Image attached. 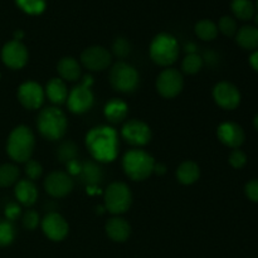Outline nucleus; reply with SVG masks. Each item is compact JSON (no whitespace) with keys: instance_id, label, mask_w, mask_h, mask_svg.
Segmentation results:
<instances>
[{"instance_id":"5701e85b","label":"nucleus","mask_w":258,"mask_h":258,"mask_svg":"<svg viewBox=\"0 0 258 258\" xmlns=\"http://www.w3.org/2000/svg\"><path fill=\"white\" fill-rule=\"evenodd\" d=\"M105 117L111 123H121L126 120L128 113V106L125 101L120 98H112L105 106Z\"/></svg>"},{"instance_id":"20e7f679","label":"nucleus","mask_w":258,"mask_h":258,"mask_svg":"<svg viewBox=\"0 0 258 258\" xmlns=\"http://www.w3.org/2000/svg\"><path fill=\"white\" fill-rule=\"evenodd\" d=\"M155 160L146 151L140 149L128 150L122 158V168L126 175L135 181L148 179L154 173Z\"/></svg>"},{"instance_id":"72a5a7b5","label":"nucleus","mask_w":258,"mask_h":258,"mask_svg":"<svg viewBox=\"0 0 258 258\" xmlns=\"http://www.w3.org/2000/svg\"><path fill=\"white\" fill-rule=\"evenodd\" d=\"M112 52L113 54L118 58L127 57L131 52L130 42H128L127 39H125V38H117V39L113 42Z\"/></svg>"},{"instance_id":"2f4dec72","label":"nucleus","mask_w":258,"mask_h":258,"mask_svg":"<svg viewBox=\"0 0 258 258\" xmlns=\"http://www.w3.org/2000/svg\"><path fill=\"white\" fill-rule=\"evenodd\" d=\"M15 238V228L8 219L0 221V247H7L13 243Z\"/></svg>"},{"instance_id":"a878e982","label":"nucleus","mask_w":258,"mask_h":258,"mask_svg":"<svg viewBox=\"0 0 258 258\" xmlns=\"http://www.w3.org/2000/svg\"><path fill=\"white\" fill-rule=\"evenodd\" d=\"M231 9L239 20H251L256 14V8L251 0H232Z\"/></svg>"},{"instance_id":"aec40b11","label":"nucleus","mask_w":258,"mask_h":258,"mask_svg":"<svg viewBox=\"0 0 258 258\" xmlns=\"http://www.w3.org/2000/svg\"><path fill=\"white\" fill-rule=\"evenodd\" d=\"M38 196V189L35 184L33 183L29 179H23L19 180L15 185V198L18 199L20 204L25 207H30L37 202Z\"/></svg>"},{"instance_id":"6ab92c4d","label":"nucleus","mask_w":258,"mask_h":258,"mask_svg":"<svg viewBox=\"0 0 258 258\" xmlns=\"http://www.w3.org/2000/svg\"><path fill=\"white\" fill-rule=\"evenodd\" d=\"M81 181L87 186H97L103 179L102 168L96 161L86 160L81 163L80 174Z\"/></svg>"},{"instance_id":"f3484780","label":"nucleus","mask_w":258,"mask_h":258,"mask_svg":"<svg viewBox=\"0 0 258 258\" xmlns=\"http://www.w3.org/2000/svg\"><path fill=\"white\" fill-rule=\"evenodd\" d=\"M217 135L222 144L232 149H239V146L246 140L243 128L236 122L221 123L217 130Z\"/></svg>"},{"instance_id":"79ce46f5","label":"nucleus","mask_w":258,"mask_h":258,"mask_svg":"<svg viewBox=\"0 0 258 258\" xmlns=\"http://www.w3.org/2000/svg\"><path fill=\"white\" fill-rule=\"evenodd\" d=\"M154 173L156 174H164L165 173V166L161 165V164H155V168H154Z\"/></svg>"},{"instance_id":"a19ab883","label":"nucleus","mask_w":258,"mask_h":258,"mask_svg":"<svg viewBox=\"0 0 258 258\" xmlns=\"http://www.w3.org/2000/svg\"><path fill=\"white\" fill-rule=\"evenodd\" d=\"M249 64H251V67L253 68L256 72H258V49L254 50L251 54V57H249Z\"/></svg>"},{"instance_id":"37998d69","label":"nucleus","mask_w":258,"mask_h":258,"mask_svg":"<svg viewBox=\"0 0 258 258\" xmlns=\"http://www.w3.org/2000/svg\"><path fill=\"white\" fill-rule=\"evenodd\" d=\"M253 125L254 127H256V130L258 131V115H256V117L253 118Z\"/></svg>"},{"instance_id":"4468645a","label":"nucleus","mask_w":258,"mask_h":258,"mask_svg":"<svg viewBox=\"0 0 258 258\" xmlns=\"http://www.w3.org/2000/svg\"><path fill=\"white\" fill-rule=\"evenodd\" d=\"M2 59L7 67L12 70H20L24 67L29 59L27 47L20 40H10L3 47Z\"/></svg>"},{"instance_id":"c9c22d12","label":"nucleus","mask_w":258,"mask_h":258,"mask_svg":"<svg viewBox=\"0 0 258 258\" xmlns=\"http://www.w3.org/2000/svg\"><path fill=\"white\" fill-rule=\"evenodd\" d=\"M23 226L24 228L33 231V229L37 228L40 223V217L38 214V212L35 211H27L23 214Z\"/></svg>"},{"instance_id":"58836bf2","label":"nucleus","mask_w":258,"mask_h":258,"mask_svg":"<svg viewBox=\"0 0 258 258\" xmlns=\"http://www.w3.org/2000/svg\"><path fill=\"white\" fill-rule=\"evenodd\" d=\"M20 211H22V209H20V207L18 206V204L10 203L8 204L7 208H5V217H7L8 221L12 222L20 216V213H22Z\"/></svg>"},{"instance_id":"f704fd0d","label":"nucleus","mask_w":258,"mask_h":258,"mask_svg":"<svg viewBox=\"0 0 258 258\" xmlns=\"http://www.w3.org/2000/svg\"><path fill=\"white\" fill-rule=\"evenodd\" d=\"M25 174H27L28 179L32 181L39 179L43 174V168L40 163H38L37 160H32V159L28 160L25 163Z\"/></svg>"},{"instance_id":"b1692460","label":"nucleus","mask_w":258,"mask_h":258,"mask_svg":"<svg viewBox=\"0 0 258 258\" xmlns=\"http://www.w3.org/2000/svg\"><path fill=\"white\" fill-rule=\"evenodd\" d=\"M237 44L246 50L258 49V28L254 25H244L237 30Z\"/></svg>"},{"instance_id":"f257e3e1","label":"nucleus","mask_w":258,"mask_h":258,"mask_svg":"<svg viewBox=\"0 0 258 258\" xmlns=\"http://www.w3.org/2000/svg\"><path fill=\"white\" fill-rule=\"evenodd\" d=\"M86 146L96 161L111 163L117 158L120 149L117 131L107 125L96 126L86 135Z\"/></svg>"},{"instance_id":"9d476101","label":"nucleus","mask_w":258,"mask_h":258,"mask_svg":"<svg viewBox=\"0 0 258 258\" xmlns=\"http://www.w3.org/2000/svg\"><path fill=\"white\" fill-rule=\"evenodd\" d=\"M121 136L133 146H145L151 140V128L141 120H130L123 123Z\"/></svg>"},{"instance_id":"f8f14e48","label":"nucleus","mask_w":258,"mask_h":258,"mask_svg":"<svg viewBox=\"0 0 258 258\" xmlns=\"http://www.w3.org/2000/svg\"><path fill=\"white\" fill-rule=\"evenodd\" d=\"M111 53L101 45L86 48L81 54V63L91 72H100L111 64Z\"/></svg>"},{"instance_id":"2eb2a0df","label":"nucleus","mask_w":258,"mask_h":258,"mask_svg":"<svg viewBox=\"0 0 258 258\" xmlns=\"http://www.w3.org/2000/svg\"><path fill=\"white\" fill-rule=\"evenodd\" d=\"M213 98L223 110H234L241 103V92L231 82H219L213 88Z\"/></svg>"},{"instance_id":"1a4fd4ad","label":"nucleus","mask_w":258,"mask_h":258,"mask_svg":"<svg viewBox=\"0 0 258 258\" xmlns=\"http://www.w3.org/2000/svg\"><path fill=\"white\" fill-rule=\"evenodd\" d=\"M184 78L175 68H166L156 78V90L163 97L174 98L183 91Z\"/></svg>"},{"instance_id":"39448f33","label":"nucleus","mask_w":258,"mask_h":258,"mask_svg":"<svg viewBox=\"0 0 258 258\" xmlns=\"http://www.w3.org/2000/svg\"><path fill=\"white\" fill-rule=\"evenodd\" d=\"M150 57L161 67L174 64L179 57V43L176 38L169 33L156 35L150 44Z\"/></svg>"},{"instance_id":"dca6fc26","label":"nucleus","mask_w":258,"mask_h":258,"mask_svg":"<svg viewBox=\"0 0 258 258\" xmlns=\"http://www.w3.org/2000/svg\"><path fill=\"white\" fill-rule=\"evenodd\" d=\"M40 224H42L43 233L50 241H63L70 232V226H68L67 221L59 213H55V212L48 213L40 221Z\"/></svg>"},{"instance_id":"a211bd4d","label":"nucleus","mask_w":258,"mask_h":258,"mask_svg":"<svg viewBox=\"0 0 258 258\" xmlns=\"http://www.w3.org/2000/svg\"><path fill=\"white\" fill-rule=\"evenodd\" d=\"M105 229L106 234L113 242H120V243L127 241L131 234V226L126 219L121 218L120 216H115L113 218L108 219Z\"/></svg>"},{"instance_id":"f03ea898","label":"nucleus","mask_w":258,"mask_h":258,"mask_svg":"<svg viewBox=\"0 0 258 258\" xmlns=\"http://www.w3.org/2000/svg\"><path fill=\"white\" fill-rule=\"evenodd\" d=\"M35 138L33 131L27 126H18L8 138L7 151L10 158L17 163H27L34 151Z\"/></svg>"},{"instance_id":"7c9ffc66","label":"nucleus","mask_w":258,"mask_h":258,"mask_svg":"<svg viewBox=\"0 0 258 258\" xmlns=\"http://www.w3.org/2000/svg\"><path fill=\"white\" fill-rule=\"evenodd\" d=\"M15 2L23 12L30 15L42 14L47 7V0H15Z\"/></svg>"},{"instance_id":"423d86ee","label":"nucleus","mask_w":258,"mask_h":258,"mask_svg":"<svg viewBox=\"0 0 258 258\" xmlns=\"http://www.w3.org/2000/svg\"><path fill=\"white\" fill-rule=\"evenodd\" d=\"M105 207L113 216H120L130 209L133 194L130 188L122 181H113L105 190Z\"/></svg>"},{"instance_id":"412c9836","label":"nucleus","mask_w":258,"mask_h":258,"mask_svg":"<svg viewBox=\"0 0 258 258\" xmlns=\"http://www.w3.org/2000/svg\"><path fill=\"white\" fill-rule=\"evenodd\" d=\"M45 97L54 105L59 106L67 102L68 98V88L66 86V82L60 78H52L47 83L44 88Z\"/></svg>"},{"instance_id":"9b49d317","label":"nucleus","mask_w":258,"mask_h":258,"mask_svg":"<svg viewBox=\"0 0 258 258\" xmlns=\"http://www.w3.org/2000/svg\"><path fill=\"white\" fill-rule=\"evenodd\" d=\"M72 176L62 170H54L44 180V189L53 198H63L73 190Z\"/></svg>"},{"instance_id":"bb28decb","label":"nucleus","mask_w":258,"mask_h":258,"mask_svg":"<svg viewBox=\"0 0 258 258\" xmlns=\"http://www.w3.org/2000/svg\"><path fill=\"white\" fill-rule=\"evenodd\" d=\"M196 34L202 40L209 42V40H213L217 38V35H218V27L212 20L203 19L196 24Z\"/></svg>"},{"instance_id":"0eeeda50","label":"nucleus","mask_w":258,"mask_h":258,"mask_svg":"<svg viewBox=\"0 0 258 258\" xmlns=\"http://www.w3.org/2000/svg\"><path fill=\"white\" fill-rule=\"evenodd\" d=\"M92 83V77L85 76L82 82L71 90L67 98V106L71 112L81 115L92 108L93 103H95V96L91 90Z\"/></svg>"},{"instance_id":"cd10ccee","label":"nucleus","mask_w":258,"mask_h":258,"mask_svg":"<svg viewBox=\"0 0 258 258\" xmlns=\"http://www.w3.org/2000/svg\"><path fill=\"white\" fill-rule=\"evenodd\" d=\"M20 171L13 164H3L0 165V186L7 188V186L13 185L18 183Z\"/></svg>"},{"instance_id":"a18cd8bd","label":"nucleus","mask_w":258,"mask_h":258,"mask_svg":"<svg viewBox=\"0 0 258 258\" xmlns=\"http://www.w3.org/2000/svg\"><path fill=\"white\" fill-rule=\"evenodd\" d=\"M257 9H258V0H257Z\"/></svg>"},{"instance_id":"c85d7f7f","label":"nucleus","mask_w":258,"mask_h":258,"mask_svg":"<svg viewBox=\"0 0 258 258\" xmlns=\"http://www.w3.org/2000/svg\"><path fill=\"white\" fill-rule=\"evenodd\" d=\"M204 59L198 53H188L181 62V70L186 75H197L203 68Z\"/></svg>"},{"instance_id":"c03bdc74","label":"nucleus","mask_w":258,"mask_h":258,"mask_svg":"<svg viewBox=\"0 0 258 258\" xmlns=\"http://www.w3.org/2000/svg\"><path fill=\"white\" fill-rule=\"evenodd\" d=\"M254 23H256V27L258 28V13H257V14H254Z\"/></svg>"},{"instance_id":"4be33fe9","label":"nucleus","mask_w":258,"mask_h":258,"mask_svg":"<svg viewBox=\"0 0 258 258\" xmlns=\"http://www.w3.org/2000/svg\"><path fill=\"white\" fill-rule=\"evenodd\" d=\"M58 75L60 80L68 81V82H76L81 78V64L76 58L63 57L57 64Z\"/></svg>"},{"instance_id":"393cba45","label":"nucleus","mask_w":258,"mask_h":258,"mask_svg":"<svg viewBox=\"0 0 258 258\" xmlns=\"http://www.w3.org/2000/svg\"><path fill=\"white\" fill-rule=\"evenodd\" d=\"M199 176H201V168L198 164L191 160L184 161L176 169V179L184 185H191L198 180Z\"/></svg>"},{"instance_id":"e433bc0d","label":"nucleus","mask_w":258,"mask_h":258,"mask_svg":"<svg viewBox=\"0 0 258 258\" xmlns=\"http://www.w3.org/2000/svg\"><path fill=\"white\" fill-rule=\"evenodd\" d=\"M228 160L234 169H242L247 164V155L239 149H233V151L229 154Z\"/></svg>"},{"instance_id":"ddd939ff","label":"nucleus","mask_w":258,"mask_h":258,"mask_svg":"<svg viewBox=\"0 0 258 258\" xmlns=\"http://www.w3.org/2000/svg\"><path fill=\"white\" fill-rule=\"evenodd\" d=\"M18 100L27 110H38L44 103V88L33 81L24 82L18 88Z\"/></svg>"},{"instance_id":"ea45409f","label":"nucleus","mask_w":258,"mask_h":258,"mask_svg":"<svg viewBox=\"0 0 258 258\" xmlns=\"http://www.w3.org/2000/svg\"><path fill=\"white\" fill-rule=\"evenodd\" d=\"M67 173L70 174L71 176L72 175H78L81 170V163L76 159V160H72L71 163L67 164Z\"/></svg>"},{"instance_id":"473e14b6","label":"nucleus","mask_w":258,"mask_h":258,"mask_svg":"<svg viewBox=\"0 0 258 258\" xmlns=\"http://www.w3.org/2000/svg\"><path fill=\"white\" fill-rule=\"evenodd\" d=\"M218 30H221L222 34H224L226 37H233L237 34V22L234 20V18L229 17V15H224L219 19L218 23Z\"/></svg>"},{"instance_id":"4c0bfd02","label":"nucleus","mask_w":258,"mask_h":258,"mask_svg":"<svg viewBox=\"0 0 258 258\" xmlns=\"http://www.w3.org/2000/svg\"><path fill=\"white\" fill-rule=\"evenodd\" d=\"M244 193L249 201L258 203V179H252L244 186Z\"/></svg>"},{"instance_id":"c756f323","label":"nucleus","mask_w":258,"mask_h":258,"mask_svg":"<svg viewBox=\"0 0 258 258\" xmlns=\"http://www.w3.org/2000/svg\"><path fill=\"white\" fill-rule=\"evenodd\" d=\"M78 155V149L73 141L67 140L59 145L57 150V156L60 163H64L67 165L72 160H76Z\"/></svg>"},{"instance_id":"7ed1b4c3","label":"nucleus","mask_w":258,"mask_h":258,"mask_svg":"<svg viewBox=\"0 0 258 258\" xmlns=\"http://www.w3.org/2000/svg\"><path fill=\"white\" fill-rule=\"evenodd\" d=\"M67 126L66 113L58 107H45L38 115L37 127L40 135L47 140H60L66 135Z\"/></svg>"},{"instance_id":"6e6552de","label":"nucleus","mask_w":258,"mask_h":258,"mask_svg":"<svg viewBox=\"0 0 258 258\" xmlns=\"http://www.w3.org/2000/svg\"><path fill=\"white\" fill-rule=\"evenodd\" d=\"M140 76L135 67L125 62H117L110 71V83L116 91L131 93L138 88Z\"/></svg>"}]
</instances>
